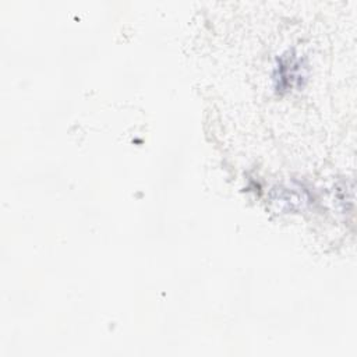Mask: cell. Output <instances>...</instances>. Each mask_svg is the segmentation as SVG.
Instances as JSON below:
<instances>
[{
    "mask_svg": "<svg viewBox=\"0 0 357 357\" xmlns=\"http://www.w3.org/2000/svg\"><path fill=\"white\" fill-rule=\"evenodd\" d=\"M303 77V66L300 59H297L294 54H284L279 59L275 78L278 81V88L289 91V88L300 82Z\"/></svg>",
    "mask_w": 357,
    "mask_h": 357,
    "instance_id": "6da1fadb",
    "label": "cell"
}]
</instances>
